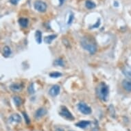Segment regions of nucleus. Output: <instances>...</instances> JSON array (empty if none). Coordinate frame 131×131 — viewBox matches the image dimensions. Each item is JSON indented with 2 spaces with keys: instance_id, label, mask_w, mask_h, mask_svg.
<instances>
[{
  "instance_id": "6ab92c4d",
  "label": "nucleus",
  "mask_w": 131,
  "mask_h": 131,
  "mask_svg": "<svg viewBox=\"0 0 131 131\" xmlns=\"http://www.w3.org/2000/svg\"><path fill=\"white\" fill-rule=\"evenodd\" d=\"M62 76V73L59 72H52L50 74V76L51 78H59Z\"/></svg>"
},
{
  "instance_id": "bb28decb",
  "label": "nucleus",
  "mask_w": 131,
  "mask_h": 131,
  "mask_svg": "<svg viewBox=\"0 0 131 131\" xmlns=\"http://www.w3.org/2000/svg\"><path fill=\"white\" fill-rule=\"evenodd\" d=\"M114 6H116V7H118V3L117 2V1H115V2H114Z\"/></svg>"
},
{
  "instance_id": "aec40b11",
  "label": "nucleus",
  "mask_w": 131,
  "mask_h": 131,
  "mask_svg": "<svg viewBox=\"0 0 131 131\" xmlns=\"http://www.w3.org/2000/svg\"><path fill=\"white\" fill-rule=\"evenodd\" d=\"M123 72H124V73L128 78L131 79V70L128 69H125Z\"/></svg>"
},
{
  "instance_id": "412c9836",
  "label": "nucleus",
  "mask_w": 131,
  "mask_h": 131,
  "mask_svg": "<svg viewBox=\"0 0 131 131\" xmlns=\"http://www.w3.org/2000/svg\"><path fill=\"white\" fill-rule=\"evenodd\" d=\"M28 92L30 94H33L34 93V85L33 84H30V85L28 87Z\"/></svg>"
},
{
  "instance_id": "dca6fc26",
  "label": "nucleus",
  "mask_w": 131,
  "mask_h": 131,
  "mask_svg": "<svg viewBox=\"0 0 131 131\" xmlns=\"http://www.w3.org/2000/svg\"><path fill=\"white\" fill-rule=\"evenodd\" d=\"M85 6H86V7L88 8V9H93V8H95V6H96V5L94 2H93V1H91L90 0H87L86 1V2H85Z\"/></svg>"
},
{
  "instance_id": "9b49d317",
  "label": "nucleus",
  "mask_w": 131,
  "mask_h": 131,
  "mask_svg": "<svg viewBox=\"0 0 131 131\" xmlns=\"http://www.w3.org/2000/svg\"><path fill=\"white\" fill-rule=\"evenodd\" d=\"M46 113V111H45V109H43V108H41V109H38L35 113V118H41L42 116H43Z\"/></svg>"
},
{
  "instance_id": "1a4fd4ad",
  "label": "nucleus",
  "mask_w": 131,
  "mask_h": 131,
  "mask_svg": "<svg viewBox=\"0 0 131 131\" xmlns=\"http://www.w3.org/2000/svg\"><path fill=\"white\" fill-rule=\"evenodd\" d=\"M56 37H57L56 34H52V35L45 36V39H44V42L46 44H51L52 41H54Z\"/></svg>"
},
{
  "instance_id": "4be33fe9",
  "label": "nucleus",
  "mask_w": 131,
  "mask_h": 131,
  "mask_svg": "<svg viewBox=\"0 0 131 131\" xmlns=\"http://www.w3.org/2000/svg\"><path fill=\"white\" fill-rule=\"evenodd\" d=\"M23 116H24V118H25V119H26V122L27 123V124H29L30 123V119L28 118V116H27V115L26 113H23Z\"/></svg>"
},
{
  "instance_id": "f257e3e1",
  "label": "nucleus",
  "mask_w": 131,
  "mask_h": 131,
  "mask_svg": "<svg viewBox=\"0 0 131 131\" xmlns=\"http://www.w3.org/2000/svg\"><path fill=\"white\" fill-rule=\"evenodd\" d=\"M81 45L85 50H87L91 54H94L97 51V46L93 39H90L88 37L82 38Z\"/></svg>"
},
{
  "instance_id": "6e6552de",
  "label": "nucleus",
  "mask_w": 131,
  "mask_h": 131,
  "mask_svg": "<svg viewBox=\"0 0 131 131\" xmlns=\"http://www.w3.org/2000/svg\"><path fill=\"white\" fill-rule=\"evenodd\" d=\"M122 86L127 91H131V81L124 80L122 82Z\"/></svg>"
},
{
  "instance_id": "2eb2a0df",
  "label": "nucleus",
  "mask_w": 131,
  "mask_h": 131,
  "mask_svg": "<svg viewBox=\"0 0 131 131\" xmlns=\"http://www.w3.org/2000/svg\"><path fill=\"white\" fill-rule=\"evenodd\" d=\"M35 37H36V41L37 42V43L41 44L42 42V33L41 31L37 30L35 34Z\"/></svg>"
},
{
  "instance_id": "5701e85b",
  "label": "nucleus",
  "mask_w": 131,
  "mask_h": 131,
  "mask_svg": "<svg viewBox=\"0 0 131 131\" xmlns=\"http://www.w3.org/2000/svg\"><path fill=\"white\" fill-rule=\"evenodd\" d=\"M73 19V14H72L70 16H69V21H68V24L69 25V24H71L72 23Z\"/></svg>"
},
{
  "instance_id": "f8f14e48",
  "label": "nucleus",
  "mask_w": 131,
  "mask_h": 131,
  "mask_svg": "<svg viewBox=\"0 0 131 131\" xmlns=\"http://www.w3.org/2000/svg\"><path fill=\"white\" fill-rule=\"evenodd\" d=\"M89 124H90V122L83 120V121H81V122H79L78 123H77L76 124V126L79 127V128H85Z\"/></svg>"
},
{
  "instance_id": "f3484780",
  "label": "nucleus",
  "mask_w": 131,
  "mask_h": 131,
  "mask_svg": "<svg viewBox=\"0 0 131 131\" xmlns=\"http://www.w3.org/2000/svg\"><path fill=\"white\" fill-rule=\"evenodd\" d=\"M13 100L14 104H15V105L17 106H20L21 105V104H22V100L21 99V98L19 97V96H14Z\"/></svg>"
},
{
  "instance_id": "423d86ee",
  "label": "nucleus",
  "mask_w": 131,
  "mask_h": 131,
  "mask_svg": "<svg viewBox=\"0 0 131 131\" xmlns=\"http://www.w3.org/2000/svg\"><path fill=\"white\" fill-rule=\"evenodd\" d=\"M60 87L59 85H54L51 89H50L49 93L51 96L52 97H55L56 95H58L60 93Z\"/></svg>"
},
{
  "instance_id": "7ed1b4c3",
  "label": "nucleus",
  "mask_w": 131,
  "mask_h": 131,
  "mask_svg": "<svg viewBox=\"0 0 131 131\" xmlns=\"http://www.w3.org/2000/svg\"><path fill=\"white\" fill-rule=\"evenodd\" d=\"M78 109L84 115H89L91 113V109L84 102H80L78 104Z\"/></svg>"
},
{
  "instance_id": "393cba45",
  "label": "nucleus",
  "mask_w": 131,
  "mask_h": 131,
  "mask_svg": "<svg viewBox=\"0 0 131 131\" xmlns=\"http://www.w3.org/2000/svg\"><path fill=\"white\" fill-rule=\"evenodd\" d=\"M100 24V21H99V19H98V21H97L94 26H93V28H95V27H98Z\"/></svg>"
},
{
  "instance_id": "39448f33",
  "label": "nucleus",
  "mask_w": 131,
  "mask_h": 131,
  "mask_svg": "<svg viewBox=\"0 0 131 131\" xmlns=\"http://www.w3.org/2000/svg\"><path fill=\"white\" fill-rule=\"evenodd\" d=\"M34 7L40 13H44L47 9V5L42 1H36L34 4Z\"/></svg>"
},
{
  "instance_id": "9d476101",
  "label": "nucleus",
  "mask_w": 131,
  "mask_h": 131,
  "mask_svg": "<svg viewBox=\"0 0 131 131\" xmlns=\"http://www.w3.org/2000/svg\"><path fill=\"white\" fill-rule=\"evenodd\" d=\"M19 23L22 27H27L29 23V21L27 18H20L19 19Z\"/></svg>"
},
{
  "instance_id": "0eeeda50",
  "label": "nucleus",
  "mask_w": 131,
  "mask_h": 131,
  "mask_svg": "<svg viewBox=\"0 0 131 131\" xmlns=\"http://www.w3.org/2000/svg\"><path fill=\"white\" fill-rule=\"evenodd\" d=\"M9 121L10 122H15V123H20L21 122V116L17 114H13L9 118Z\"/></svg>"
},
{
  "instance_id": "b1692460",
  "label": "nucleus",
  "mask_w": 131,
  "mask_h": 131,
  "mask_svg": "<svg viewBox=\"0 0 131 131\" xmlns=\"http://www.w3.org/2000/svg\"><path fill=\"white\" fill-rule=\"evenodd\" d=\"M19 0H10V2L13 5H17L19 3Z\"/></svg>"
},
{
  "instance_id": "20e7f679",
  "label": "nucleus",
  "mask_w": 131,
  "mask_h": 131,
  "mask_svg": "<svg viewBox=\"0 0 131 131\" xmlns=\"http://www.w3.org/2000/svg\"><path fill=\"white\" fill-rule=\"evenodd\" d=\"M60 115L62 117H63L64 118L68 119V120L72 121V120L74 119V118H73V116L72 115V114L69 112V111L68 110L67 108L65 107V106H62L61 107V110L60 111Z\"/></svg>"
},
{
  "instance_id": "ddd939ff",
  "label": "nucleus",
  "mask_w": 131,
  "mask_h": 131,
  "mask_svg": "<svg viewBox=\"0 0 131 131\" xmlns=\"http://www.w3.org/2000/svg\"><path fill=\"white\" fill-rule=\"evenodd\" d=\"M22 85L20 84H13L10 86V89L13 91L14 92H17V91H20L22 89Z\"/></svg>"
},
{
  "instance_id": "f03ea898",
  "label": "nucleus",
  "mask_w": 131,
  "mask_h": 131,
  "mask_svg": "<svg viewBox=\"0 0 131 131\" xmlns=\"http://www.w3.org/2000/svg\"><path fill=\"white\" fill-rule=\"evenodd\" d=\"M109 93V86L104 82H101L96 88V93L99 99L106 101L107 99Z\"/></svg>"
},
{
  "instance_id": "a211bd4d",
  "label": "nucleus",
  "mask_w": 131,
  "mask_h": 131,
  "mask_svg": "<svg viewBox=\"0 0 131 131\" xmlns=\"http://www.w3.org/2000/svg\"><path fill=\"white\" fill-rule=\"evenodd\" d=\"M54 64L56 66H60V67H63L64 66L63 60L60 59L55 60V61L54 62Z\"/></svg>"
},
{
  "instance_id": "a878e982",
  "label": "nucleus",
  "mask_w": 131,
  "mask_h": 131,
  "mask_svg": "<svg viewBox=\"0 0 131 131\" xmlns=\"http://www.w3.org/2000/svg\"><path fill=\"white\" fill-rule=\"evenodd\" d=\"M65 0H59V2H60V6H62L63 4V3L65 2Z\"/></svg>"
},
{
  "instance_id": "4468645a",
  "label": "nucleus",
  "mask_w": 131,
  "mask_h": 131,
  "mask_svg": "<svg viewBox=\"0 0 131 131\" xmlns=\"http://www.w3.org/2000/svg\"><path fill=\"white\" fill-rule=\"evenodd\" d=\"M11 54V50L8 46H5L3 50V55L6 58L9 57Z\"/></svg>"
}]
</instances>
